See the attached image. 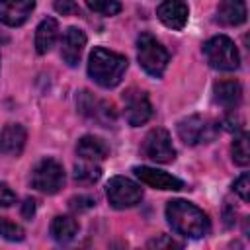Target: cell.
<instances>
[{"instance_id":"1","label":"cell","mask_w":250,"mask_h":250,"mask_svg":"<svg viewBox=\"0 0 250 250\" xmlns=\"http://www.w3.org/2000/svg\"><path fill=\"white\" fill-rule=\"evenodd\" d=\"M168 225L186 238H201L209 232L207 215L186 199H172L166 205Z\"/></svg>"},{"instance_id":"2","label":"cell","mask_w":250,"mask_h":250,"mask_svg":"<svg viewBox=\"0 0 250 250\" xmlns=\"http://www.w3.org/2000/svg\"><path fill=\"white\" fill-rule=\"evenodd\" d=\"M127 57L107 51L104 47H94L88 57V74L90 78L102 88H115L125 70H127Z\"/></svg>"},{"instance_id":"3","label":"cell","mask_w":250,"mask_h":250,"mask_svg":"<svg viewBox=\"0 0 250 250\" xmlns=\"http://www.w3.org/2000/svg\"><path fill=\"white\" fill-rule=\"evenodd\" d=\"M137 59H139L141 68L146 74L154 76V78H160L164 74L168 62H170L168 51L150 33H141L139 35V39H137Z\"/></svg>"},{"instance_id":"4","label":"cell","mask_w":250,"mask_h":250,"mask_svg":"<svg viewBox=\"0 0 250 250\" xmlns=\"http://www.w3.org/2000/svg\"><path fill=\"white\" fill-rule=\"evenodd\" d=\"M203 55L211 68L232 72L240 66V55L232 39L227 35H215L203 43Z\"/></svg>"},{"instance_id":"5","label":"cell","mask_w":250,"mask_h":250,"mask_svg":"<svg viewBox=\"0 0 250 250\" xmlns=\"http://www.w3.org/2000/svg\"><path fill=\"white\" fill-rule=\"evenodd\" d=\"M219 123L209 119V117H203V115H189V117H184L180 123H178V137L189 145V146H195V145H205V143H211L217 133H219Z\"/></svg>"},{"instance_id":"6","label":"cell","mask_w":250,"mask_h":250,"mask_svg":"<svg viewBox=\"0 0 250 250\" xmlns=\"http://www.w3.org/2000/svg\"><path fill=\"white\" fill-rule=\"evenodd\" d=\"M31 186L47 195H53L64 186V168L55 158L39 160L31 170Z\"/></svg>"},{"instance_id":"7","label":"cell","mask_w":250,"mask_h":250,"mask_svg":"<svg viewBox=\"0 0 250 250\" xmlns=\"http://www.w3.org/2000/svg\"><path fill=\"white\" fill-rule=\"evenodd\" d=\"M105 195H107V201L111 203V207L129 209V207H135L137 203H141L143 188L125 176H113L105 186Z\"/></svg>"},{"instance_id":"8","label":"cell","mask_w":250,"mask_h":250,"mask_svg":"<svg viewBox=\"0 0 250 250\" xmlns=\"http://www.w3.org/2000/svg\"><path fill=\"white\" fill-rule=\"evenodd\" d=\"M141 154L158 164H170L176 158V148L172 145L170 133L162 127H156L146 133L141 145Z\"/></svg>"},{"instance_id":"9","label":"cell","mask_w":250,"mask_h":250,"mask_svg":"<svg viewBox=\"0 0 250 250\" xmlns=\"http://www.w3.org/2000/svg\"><path fill=\"white\" fill-rule=\"evenodd\" d=\"M76 107H78V111L84 117L100 123L102 127H109V125L115 123V109H113V105L109 102H105V100L96 98L88 90H82L76 96Z\"/></svg>"},{"instance_id":"10","label":"cell","mask_w":250,"mask_h":250,"mask_svg":"<svg viewBox=\"0 0 250 250\" xmlns=\"http://www.w3.org/2000/svg\"><path fill=\"white\" fill-rule=\"evenodd\" d=\"M123 102H125V119L131 127L145 125L152 117V105H150L146 92L129 88L123 94Z\"/></svg>"},{"instance_id":"11","label":"cell","mask_w":250,"mask_h":250,"mask_svg":"<svg viewBox=\"0 0 250 250\" xmlns=\"http://www.w3.org/2000/svg\"><path fill=\"white\" fill-rule=\"evenodd\" d=\"M133 172H135V176H137L143 184H146V186H150V188H154V189L180 191V189L186 188L180 178H176V176H172V174H168V172L150 168V166H135Z\"/></svg>"},{"instance_id":"12","label":"cell","mask_w":250,"mask_h":250,"mask_svg":"<svg viewBox=\"0 0 250 250\" xmlns=\"http://www.w3.org/2000/svg\"><path fill=\"white\" fill-rule=\"evenodd\" d=\"M35 8V0H0V23L18 27L27 21Z\"/></svg>"},{"instance_id":"13","label":"cell","mask_w":250,"mask_h":250,"mask_svg":"<svg viewBox=\"0 0 250 250\" xmlns=\"http://www.w3.org/2000/svg\"><path fill=\"white\" fill-rule=\"evenodd\" d=\"M156 16L158 20L170 27V29H184L186 23H188V16H189V10H188V4L182 2V0H164L158 4L156 8Z\"/></svg>"},{"instance_id":"14","label":"cell","mask_w":250,"mask_h":250,"mask_svg":"<svg viewBox=\"0 0 250 250\" xmlns=\"http://www.w3.org/2000/svg\"><path fill=\"white\" fill-rule=\"evenodd\" d=\"M86 47V33L78 27H68L61 41V57L68 66H76Z\"/></svg>"},{"instance_id":"15","label":"cell","mask_w":250,"mask_h":250,"mask_svg":"<svg viewBox=\"0 0 250 250\" xmlns=\"http://www.w3.org/2000/svg\"><path fill=\"white\" fill-rule=\"evenodd\" d=\"M27 141L25 127L20 123H8L0 131V154L20 156Z\"/></svg>"},{"instance_id":"16","label":"cell","mask_w":250,"mask_h":250,"mask_svg":"<svg viewBox=\"0 0 250 250\" xmlns=\"http://www.w3.org/2000/svg\"><path fill=\"white\" fill-rule=\"evenodd\" d=\"M213 100L227 111H234L242 102V88L236 80H219L213 86Z\"/></svg>"},{"instance_id":"17","label":"cell","mask_w":250,"mask_h":250,"mask_svg":"<svg viewBox=\"0 0 250 250\" xmlns=\"http://www.w3.org/2000/svg\"><path fill=\"white\" fill-rule=\"evenodd\" d=\"M76 154H78L82 160L98 162V160H105V158L109 156V146H107L105 141L100 139V137L84 135V137L76 143Z\"/></svg>"},{"instance_id":"18","label":"cell","mask_w":250,"mask_h":250,"mask_svg":"<svg viewBox=\"0 0 250 250\" xmlns=\"http://www.w3.org/2000/svg\"><path fill=\"white\" fill-rule=\"evenodd\" d=\"M217 20L223 25H240L246 21V2L244 0H221L217 6Z\"/></svg>"},{"instance_id":"19","label":"cell","mask_w":250,"mask_h":250,"mask_svg":"<svg viewBox=\"0 0 250 250\" xmlns=\"http://www.w3.org/2000/svg\"><path fill=\"white\" fill-rule=\"evenodd\" d=\"M57 37H59V21L55 18H45L35 29V51L39 55L49 53Z\"/></svg>"},{"instance_id":"20","label":"cell","mask_w":250,"mask_h":250,"mask_svg":"<svg viewBox=\"0 0 250 250\" xmlns=\"http://www.w3.org/2000/svg\"><path fill=\"white\" fill-rule=\"evenodd\" d=\"M49 232H51V238L59 244H66L70 242L76 234H78V223L74 217L70 215H57L53 221H51V227H49Z\"/></svg>"},{"instance_id":"21","label":"cell","mask_w":250,"mask_h":250,"mask_svg":"<svg viewBox=\"0 0 250 250\" xmlns=\"http://www.w3.org/2000/svg\"><path fill=\"white\" fill-rule=\"evenodd\" d=\"M102 176V168L92 160H82L74 166V180L78 184H94Z\"/></svg>"},{"instance_id":"22","label":"cell","mask_w":250,"mask_h":250,"mask_svg":"<svg viewBox=\"0 0 250 250\" xmlns=\"http://www.w3.org/2000/svg\"><path fill=\"white\" fill-rule=\"evenodd\" d=\"M232 160L238 166H248L250 162V150H248V135L240 133L232 143Z\"/></svg>"},{"instance_id":"23","label":"cell","mask_w":250,"mask_h":250,"mask_svg":"<svg viewBox=\"0 0 250 250\" xmlns=\"http://www.w3.org/2000/svg\"><path fill=\"white\" fill-rule=\"evenodd\" d=\"M0 236L10 242H20V240H23L25 232L18 223H14L6 217H0Z\"/></svg>"},{"instance_id":"24","label":"cell","mask_w":250,"mask_h":250,"mask_svg":"<svg viewBox=\"0 0 250 250\" xmlns=\"http://www.w3.org/2000/svg\"><path fill=\"white\" fill-rule=\"evenodd\" d=\"M86 6L94 12H100L104 16H115L121 10V4L117 0H84Z\"/></svg>"},{"instance_id":"25","label":"cell","mask_w":250,"mask_h":250,"mask_svg":"<svg viewBox=\"0 0 250 250\" xmlns=\"http://www.w3.org/2000/svg\"><path fill=\"white\" fill-rule=\"evenodd\" d=\"M53 8L61 16H76V14H80V8H78V4L74 0H55Z\"/></svg>"},{"instance_id":"26","label":"cell","mask_w":250,"mask_h":250,"mask_svg":"<svg viewBox=\"0 0 250 250\" xmlns=\"http://www.w3.org/2000/svg\"><path fill=\"white\" fill-rule=\"evenodd\" d=\"M96 205V201L90 197V195H74V197H70V201H68V207L72 209V211H86V209H90V207H94Z\"/></svg>"},{"instance_id":"27","label":"cell","mask_w":250,"mask_h":250,"mask_svg":"<svg viewBox=\"0 0 250 250\" xmlns=\"http://www.w3.org/2000/svg\"><path fill=\"white\" fill-rule=\"evenodd\" d=\"M234 191L240 195V199L242 201H248L250 199V178H248V174L244 172L236 182H234Z\"/></svg>"},{"instance_id":"28","label":"cell","mask_w":250,"mask_h":250,"mask_svg":"<svg viewBox=\"0 0 250 250\" xmlns=\"http://www.w3.org/2000/svg\"><path fill=\"white\" fill-rule=\"evenodd\" d=\"M14 203H16V193L8 184L0 182V207H10Z\"/></svg>"},{"instance_id":"29","label":"cell","mask_w":250,"mask_h":250,"mask_svg":"<svg viewBox=\"0 0 250 250\" xmlns=\"http://www.w3.org/2000/svg\"><path fill=\"white\" fill-rule=\"evenodd\" d=\"M148 246H150V248H180L182 244L176 242V240H172V238H168V236H160V238L150 240Z\"/></svg>"},{"instance_id":"30","label":"cell","mask_w":250,"mask_h":250,"mask_svg":"<svg viewBox=\"0 0 250 250\" xmlns=\"http://www.w3.org/2000/svg\"><path fill=\"white\" fill-rule=\"evenodd\" d=\"M33 215H35V201H33L31 197H27V199L21 203V217H23L25 221H31Z\"/></svg>"}]
</instances>
